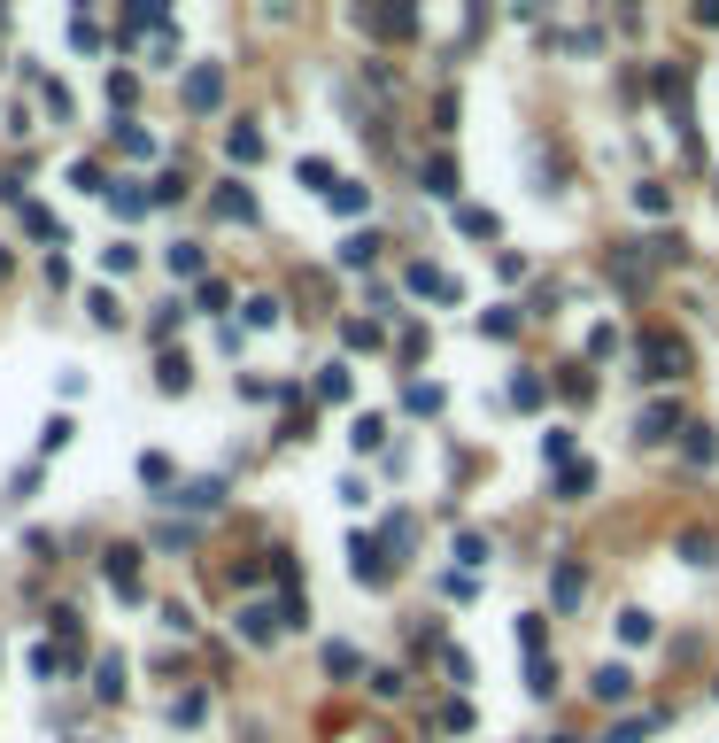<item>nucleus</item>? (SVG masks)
Masks as SVG:
<instances>
[{"mask_svg": "<svg viewBox=\"0 0 719 743\" xmlns=\"http://www.w3.org/2000/svg\"><path fill=\"white\" fill-rule=\"evenodd\" d=\"M410 287H418V295H441V302L457 295V287H449V279H441V271H433V264H410Z\"/></svg>", "mask_w": 719, "mask_h": 743, "instance_id": "1", "label": "nucleus"}, {"mask_svg": "<svg viewBox=\"0 0 719 743\" xmlns=\"http://www.w3.org/2000/svg\"><path fill=\"white\" fill-rule=\"evenodd\" d=\"M217 93H225V78H217V70H202V78H186V101H194V109H209Z\"/></svg>", "mask_w": 719, "mask_h": 743, "instance_id": "2", "label": "nucleus"}, {"mask_svg": "<svg viewBox=\"0 0 719 743\" xmlns=\"http://www.w3.org/2000/svg\"><path fill=\"white\" fill-rule=\"evenodd\" d=\"M580 589H588V581H580V565H557V604H580Z\"/></svg>", "mask_w": 719, "mask_h": 743, "instance_id": "3", "label": "nucleus"}, {"mask_svg": "<svg viewBox=\"0 0 719 743\" xmlns=\"http://www.w3.org/2000/svg\"><path fill=\"white\" fill-rule=\"evenodd\" d=\"M650 627H658L650 612H619V635H627V643H650Z\"/></svg>", "mask_w": 719, "mask_h": 743, "instance_id": "4", "label": "nucleus"}, {"mask_svg": "<svg viewBox=\"0 0 719 743\" xmlns=\"http://www.w3.org/2000/svg\"><path fill=\"white\" fill-rule=\"evenodd\" d=\"M596 697H604V705H619V697H627V674H619V666H604V674H596Z\"/></svg>", "mask_w": 719, "mask_h": 743, "instance_id": "5", "label": "nucleus"}, {"mask_svg": "<svg viewBox=\"0 0 719 743\" xmlns=\"http://www.w3.org/2000/svg\"><path fill=\"white\" fill-rule=\"evenodd\" d=\"M232 155H240V163H248V155H263V132H256V124H240V132H232Z\"/></svg>", "mask_w": 719, "mask_h": 743, "instance_id": "6", "label": "nucleus"}, {"mask_svg": "<svg viewBox=\"0 0 719 743\" xmlns=\"http://www.w3.org/2000/svg\"><path fill=\"white\" fill-rule=\"evenodd\" d=\"M317 395H333V403L348 395V372H341V364H325V372H317Z\"/></svg>", "mask_w": 719, "mask_h": 743, "instance_id": "7", "label": "nucleus"}, {"mask_svg": "<svg viewBox=\"0 0 719 743\" xmlns=\"http://www.w3.org/2000/svg\"><path fill=\"white\" fill-rule=\"evenodd\" d=\"M526 689H534V697H549V689H557V674H549V658H534V666H526Z\"/></svg>", "mask_w": 719, "mask_h": 743, "instance_id": "8", "label": "nucleus"}]
</instances>
